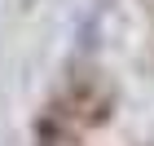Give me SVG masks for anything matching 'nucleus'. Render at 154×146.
I'll use <instances>...</instances> for the list:
<instances>
[{"label": "nucleus", "instance_id": "obj_1", "mask_svg": "<svg viewBox=\"0 0 154 146\" xmlns=\"http://www.w3.org/2000/svg\"><path fill=\"white\" fill-rule=\"evenodd\" d=\"M35 146H79V128L71 120H62L57 111H48L35 124Z\"/></svg>", "mask_w": 154, "mask_h": 146}]
</instances>
